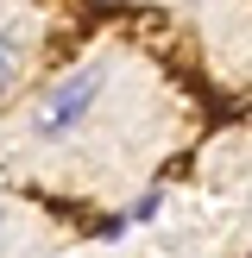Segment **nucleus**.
Segmentation results:
<instances>
[{
    "label": "nucleus",
    "mask_w": 252,
    "mask_h": 258,
    "mask_svg": "<svg viewBox=\"0 0 252 258\" xmlns=\"http://www.w3.org/2000/svg\"><path fill=\"white\" fill-rule=\"evenodd\" d=\"M101 82H107V70H101V63H88V70L63 76V82L32 107V133H38V139H70L76 126L88 120V107L101 101Z\"/></svg>",
    "instance_id": "nucleus-1"
},
{
    "label": "nucleus",
    "mask_w": 252,
    "mask_h": 258,
    "mask_svg": "<svg viewBox=\"0 0 252 258\" xmlns=\"http://www.w3.org/2000/svg\"><path fill=\"white\" fill-rule=\"evenodd\" d=\"M158 202H164V196H158V189H145V196H139V202H133V208H126V221H151V214H158Z\"/></svg>",
    "instance_id": "nucleus-3"
},
{
    "label": "nucleus",
    "mask_w": 252,
    "mask_h": 258,
    "mask_svg": "<svg viewBox=\"0 0 252 258\" xmlns=\"http://www.w3.org/2000/svg\"><path fill=\"white\" fill-rule=\"evenodd\" d=\"M13 76H19V38H13V32H0V95L13 88Z\"/></svg>",
    "instance_id": "nucleus-2"
},
{
    "label": "nucleus",
    "mask_w": 252,
    "mask_h": 258,
    "mask_svg": "<svg viewBox=\"0 0 252 258\" xmlns=\"http://www.w3.org/2000/svg\"><path fill=\"white\" fill-rule=\"evenodd\" d=\"M0 246H7V208H0Z\"/></svg>",
    "instance_id": "nucleus-4"
}]
</instances>
